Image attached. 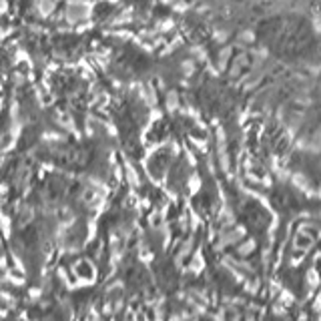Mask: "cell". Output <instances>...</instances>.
<instances>
[]
</instances>
